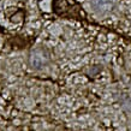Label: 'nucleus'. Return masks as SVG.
<instances>
[{
    "label": "nucleus",
    "mask_w": 131,
    "mask_h": 131,
    "mask_svg": "<svg viewBox=\"0 0 131 131\" xmlns=\"http://www.w3.org/2000/svg\"><path fill=\"white\" fill-rule=\"evenodd\" d=\"M48 61V54L43 49H35L30 56V65L32 69H41Z\"/></svg>",
    "instance_id": "1"
},
{
    "label": "nucleus",
    "mask_w": 131,
    "mask_h": 131,
    "mask_svg": "<svg viewBox=\"0 0 131 131\" xmlns=\"http://www.w3.org/2000/svg\"><path fill=\"white\" fill-rule=\"evenodd\" d=\"M91 3L96 10L101 12H106L112 10V7L115 4V0H91Z\"/></svg>",
    "instance_id": "2"
}]
</instances>
